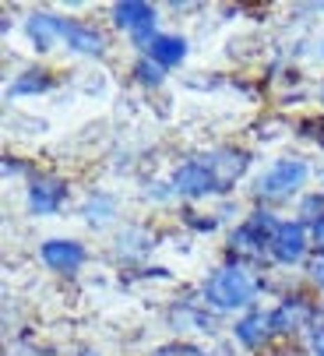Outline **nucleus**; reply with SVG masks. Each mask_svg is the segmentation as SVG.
<instances>
[{"label": "nucleus", "instance_id": "21", "mask_svg": "<svg viewBox=\"0 0 324 356\" xmlns=\"http://www.w3.org/2000/svg\"><path fill=\"white\" fill-rule=\"evenodd\" d=\"M310 247L317 250V258H324V216L310 226Z\"/></svg>", "mask_w": 324, "mask_h": 356}, {"label": "nucleus", "instance_id": "8", "mask_svg": "<svg viewBox=\"0 0 324 356\" xmlns=\"http://www.w3.org/2000/svg\"><path fill=\"white\" fill-rule=\"evenodd\" d=\"M201 163L211 170L215 184H219V194H226V191H233V184L247 173L250 156H247V152H240V148H215V152H208Z\"/></svg>", "mask_w": 324, "mask_h": 356}, {"label": "nucleus", "instance_id": "4", "mask_svg": "<svg viewBox=\"0 0 324 356\" xmlns=\"http://www.w3.org/2000/svg\"><path fill=\"white\" fill-rule=\"evenodd\" d=\"M155 22H159V11L152 4H141V0H124V4L113 8V25L124 29L134 39V46H141V49H148L152 39L159 35Z\"/></svg>", "mask_w": 324, "mask_h": 356}, {"label": "nucleus", "instance_id": "11", "mask_svg": "<svg viewBox=\"0 0 324 356\" xmlns=\"http://www.w3.org/2000/svg\"><path fill=\"white\" fill-rule=\"evenodd\" d=\"M64 25H67V18H57L49 11H35L25 22V35L39 54H46V49H53L57 42H64Z\"/></svg>", "mask_w": 324, "mask_h": 356}, {"label": "nucleus", "instance_id": "14", "mask_svg": "<svg viewBox=\"0 0 324 356\" xmlns=\"http://www.w3.org/2000/svg\"><path fill=\"white\" fill-rule=\"evenodd\" d=\"M187 39L184 35H155L152 39V46L145 49V57L148 60H155L162 71H170V67H180L184 60H187Z\"/></svg>", "mask_w": 324, "mask_h": 356}, {"label": "nucleus", "instance_id": "20", "mask_svg": "<svg viewBox=\"0 0 324 356\" xmlns=\"http://www.w3.org/2000/svg\"><path fill=\"white\" fill-rule=\"evenodd\" d=\"M307 349H310V356H324V325H314L307 332Z\"/></svg>", "mask_w": 324, "mask_h": 356}, {"label": "nucleus", "instance_id": "5", "mask_svg": "<svg viewBox=\"0 0 324 356\" xmlns=\"http://www.w3.org/2000/svg\"><path fill=\"white\" fill-rule=\"evenodd\" d=\"M307 247H310V226H303L300 219H286L279 222L275 236H272V250H268V258H272L275 265H303L307 258Z\"/></svg>", "mask_w": 324, "mask_h": 356}, {"label": "nucleus", "instance_id": "25", "mask_svg": "<svg viewBox=\"0 0 324 356\" xmlns=\"http://www.w3.org/2000/svg\"><path fill=\"white\" fill-rule=\"evenodd\" d=\"M321 103H324V88H321Z\"/></svg>", "mask_w": 324, "mask_h": 356}, {"label": "nucleus", "instance_id": "12", "mask_svg": "<svg viewBox=\"0 0 324 356\" xmlns=\"http://www.w3.org/2000/svg\"><path fill=\"white\" fill-rule=\"evenodd\" d=\"M275 335V325H272V311H247L236 325H233V339L247 349H261L268 339Z\"/></svg>", "mask_w": 324, "mask_h": 356}, {"label": "nucleus", "instance_id": "18", "mask_svg": "<svg viewBox=\"0 0 324 356\" xmlns=\"http://www.w3.org/2000/svg\"><path fill=\"white\" fill-rule=\"evenodd\" d=\"M321 216H324V191H321V194H310V197L300 201V216H296V219H300L303 226H314Z\"/></svg>", "mask_w": 324, "mask_h": 356}, {"label": "nucleus", "instance_id": "17", "mask_svg": "<svg viewBox=\"0 0 324 356\" xmlns=\"http://www.w3.org/2000/svg\"><path fill=\"white\" fill-rule=\"evenodd\" d=\"M134 74H138V81H141L145 88H159L162 81H166V71H162L155 60H148V57H141V60L134 64Z\"/></svg>", "mask_w": 324, "mask_h": 356}, {"label": "nucleus", "instance_id": "24", "mask_svg": "<svg viewBox=\"0 0 324 356\" xmlns=\"http://www.w3.org/2000/svg\"><path fill=\"white\" fill-rule=\"evenodd\" d=\"M78 356H99V353H92V349H81V353H78Z\"/></svg>", "mask_w": 324, "mask_h": 356}, {"label": "nucleus", "instance_id": "15", "mask_svg": "<svg viewBox=\"0 0 324 356\" xmlns=\"http://www.w3.org/2000/svg\"><path fill=\"white\" fill-rule=\"evenodd\" d=\"M53 88V78L49 71H25L18 74L11 85H8V99H18V95H42Z\"/></svg>", "mask_w": 324, "mask_h": 356}, {"label": "nucleus", "instance_id": "16", "mask_svg": "<svg viewBox=\"0 0 324 356\" xmlns=\"http://www.w3.org/2000/svg\"><path fill=\"white\" fill-rule=\"evenodd\" d=\"M81 216H85V222H88V226L102 229L106 222H113L117 205H113V197H106V194H92V197L85 201V205H81Z\"/></svg>", "mask_w": 324, "mask_h": 356}, {"label": "nucleus", "instance_id": "19", "mask_svg": "<svg viewBox=\"0 0 324 356\" xmlns=\"http://www.w3.org/2000/svg\"><path fill=\"white\" fill-rule=\"evenodd\" d=\"M148 356H208V349H201L194 342H166V346L152 349Z\"/></svg>", "mask_w": 324, "mask_h": 356}, {"label": "nucleus", "instance_id": "23", "mask_svg": "<svg viewBox=\"0 0 324 356\" xmlns=\"http://www.w3.org/2000/svg\"><path fill=\"white\" fill-rule=\"evenodd\" d=\"M15 173H22V166L11 163V159H4V177H15Z\"/></svg>", "mask_w": 324, "mask_h": 356}, {"label": "nucleus", "instance_id": "10", "mask_svg": "<svg viewBox=\"0 0 324 356\" xmlns=\"http://www.w3.org/2000/svg\"><path fill=\"white\" fill-rule=\"evenodd\" d=\"M314 303L307 296H286L279 307H272V325H275V335H293V332H310L314 328Z\"/></svg>", "mask_w": 324, "mask_h": 356}, {"label": "nucleus", "instance_id": "13", "mask_svg": "<svg viewBox=\"0 0 324 356\" xmlns=\"http://www.w3.org/2000/svg\"><path fill=\"white\" fill-rule=\"evenodd\" d=\"M64 42H67L71 54H81V57H102L106 54V35L92 25H81V22L64 25Z\"/></svg>", "mask_w": 324, "mask_h": 356}, {"label": "nucleus", "instance_id": "2", "mask_svg": "<svg viewBox=\"0 0 324 356\" xmlns=\"http://www.w3.org/2000/svg\"><path fill=\"white\" fill-rule=\"evenodd\" d=\"M279 229V219L268 212V209H257L250 212L229 236V254L236 261H261L268 250H272V236Z\"/></svg>", "mask_w": 324, "mask_h": 356}, {"label": "nucleus", "instance_id": "9", "mask_svg": "<svg viewBox=\"0 0 324 356\" xmlns=\"http://www.w3.org/2000/svg\"><path fill=\"white\" fill-rule=\"evenodd\" d=\"M29 212L32 216H57L67 201V184L60 177H49V173H39L32 184H29Z\"/></svg>", "mask_w": 324, "mask_h": 356}, {"label": "nucleus", "instance_id": "3", "mask_svg": "<svg viewBox=\"0 0 324 356\" xmlns=\"http://www.w3.org/2000/svg\"><path fill=\"white\" fill-rule=\"evenodd\" d=\"M307 177H310V166L303 159H279V163H272L257 177L254 197L257 201H286V197L303 191Z\"/></svg>", "mask_w": 324, "mask_h": 356}, {"label": "nucleus", "instance_id": "1", "mask_svg": "<svg viewBox=\"0 0 324 356\" xmlns=\"http://www.w3.org/2000/svg\"><path fill=\"white\" fill-rule=\"evenodd\" d=\"M204 307L219 311V314H233V311H250L257 300V279L250 275V268H243L240 261H229L222 268H215L204 286Z\"/></svg>", "mask_w": 324, "mask_h": 356}, {"label": "nucleus", "instance_id": "7", "mask_svg": "<svg viewBox=\"0 0 324 356\" xmlns=\"http://www.w3.org/2000/svg\"><path fill=\"white\" fill-rule=\"evenodd\" d=\"M170 191L180 194V197H208V194H219V184H215L211 170L201 159H191V163H184V166L173 170Z\"/></svg>", "mask_w": 324, "mask_h": 356}, {"label": "nucleus", "instance_id": "6", "mask_svg": "<svg viewBox=\"0 0 324 356\" xmlns=\"http://www.w3.org/2000/svg\"><path fill=\"white\" fill-rule=\"evenodd\" d=\"M39 258L49 272H57V275H78L81 265H85V247L78 240H60V236H53L39 247Z\"/></svg>", "mask_w": 324, "mask_h": 356}, {"label": "nucleus", "instance_id": "22", "mask_svg": "<svg viewBox=\"0 0 324 356\" xmlns=\"http://www.w3.org/2000/svg\"><path fill=\"white\" fill-rule=\"evenodd\" d=\"M307 268H310V282H314V286L324 293V258H314Z\"/></svg>", "mask_w": 324, "mask_h": 356}]
</instances>
